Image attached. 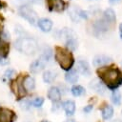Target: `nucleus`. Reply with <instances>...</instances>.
<instances>
[{
	"mask_svg": "<svg viewBox=\"0 0 122 122\" xmlns=\"http://www.w3.org/2000/svg\"><path fill=\"white\" fill-rule=\"evenodd\" d=\"M77 71L84 76H90L91 75V69L86 60H79L77 62Z\"/></svg>",
	"mask_w": 122,
	"mask_h": 122,
	"instance_id": "nucleus-9",
	"label": "nucleus"
},
{
	"mask_svg": "<svg viewBox=\"0 0 122 122\" xmlns=\"http://www.w3.org/2000/svg\"><path fill=\"white\" fill-rule=\"evenodd\" d=\"M18 12L20 14V16H22L23 18H25L29 23H30L31 25H35L36 22L38 21V16L36 11L30 8L28 5H22L19 7L18 9Z\"/></svg>",
	"mask_w": 122,
	"mask_h": 122,
	"instance_id": "nucleus-4",
	"label": "nucleus"
},
{
	"mask_svg": "<svg viewBox=\"0 0 122 122\" xmlns=\"http://www.w3.org/2000/svg\"><path fill=\"white\" fill-rule=\"evenodd\" d=\"M97 73L103 83L111 90H115L122 84V72L115 67L101 68L97 71Z\"/></svg>",
	"mask_w": 122,
	"mask_h": 122,
	"instance_id": "nucleus-1",
	"label": "nucleus"
},
{
	"mask_svg": "<svg viewBox=\"0 0 122 122\" xmlns=\"http://www.w3.org/2000/svg\"><path fill=\"white\" fill-rule=\"evenodd\" d=\"M52 21L49 18H41L37 21V26L40 28V30L44 32H49L52 29Z\"/></svg>",
	"mask_w": 122,
	"mask_h": 122,
	"instance_id": "nucleus-8",
	"label": "nucleus"
},
{
	"mask_svg": "<svg viewBox=\"0 0 122 122\" xmlns=\"http://www.w3.org/2000/svg\"><path fill=\"white\" fill-rule=\"evenodd\" d=\"M14 47L20 52L28 54V55L35 53L37 49H38L37 42L31 37H20V38H18L14 43Z\"/></svg>",
	"mask_w": 122,
	"mask_h": 122,
	"instance_id": "nucleus-3",
	"label": "nucleus"
},
{
	"mask_svg": "<svg viewBox=\"0 0 122 122\" xmlns=\"http://www.w3.org/2000/svg\"><path fill=\"white\" fill-rule=\"evenodd\" d=\"M112 62V58L107 56V55H104V54H99V55H96L93 60H92V64L95 66V67H102V66H106L108 64H110Z\"/></svg>",
	"mask_w": 122,
	"mask_h": 122,
	"instance_id": "nucleus-7",
	"label": "nucleus"
},
{
	"mask_svg": "<svg viewBox=\"0 0 122 122\" xmlns=\"http://www.w3.org/2000/svg\"><path fill=\"white\" fill-rule=\"evenodd\" d=\"M121 0H109V2L111 3V4H117V3H119Z\"/></svg>",
	"mask_w": 122,
	"mask_h": 122,
	"instance_id": "nucleus-32",
	"label": "nucleus"
},
{
	"mask_svg": "<svg viewBox=\"0 0 122 122\" xmlns=\"http://www.w3.org/2000/svg\"><path fill=\"white\" fill-rule=\"evenodd\" d=\"M101 114H102L103 119H105V120L110 119V118L112 116V114H113V109H112V106H109V105L105 106V107L102 109Z\"/></svg>",
	"mask_w": 122,
	"mask_h": 122,
	"instance_id": "nucleus-19",
	"label": "nucleus"
},
{
	"mask_svg": "<svg viewBox=\"0 0 122 122\" xmlns=\"http://www.w3.org/2000/svg\"><path fill=\"white\" fill-rule=\"evenodd\" d=\"M65 79L67 82L69 83H76L78 81V73L76 71L74 70H71V71H69L66 74H65Z\"/></svg>",
	"mask_w": 122,
	"mask_h": 122,
	"instance_id": "nucleus-17",
	"label": "nucleus"
},
{
	"mask_svg": "<svg viewBox=\"0 0 122 122\" xmlns=\"http://www.w3.org/2000/svg\"><path fill=\"white\" fill-rule=\"evenodd\" d=\"M43 103H44V99H43L42 97H35V98L30 102V104H32V106L35 107V108L41 107V106L43 105Z\"/></svg>",
	"mask_w": 122,
	"mask_h": 122,
	"instance_id": "nucleus-26",
	"label": "nucleus"
},
{
	"mask_svg": "<svg viewBox=\"0 0 122 122\" xmlns=\"http://www.w3.org/2000/svg\"><path fill=\"white\" fill-rule=\"evenodd\" d=\"M92 110V105H88V106H86L84 108V112H90Z\"/></svg>",
	"mask_w": 122,
	"mask_h": 122,
	"instance_id": "nucleus-30",
	"label": "nucleus"
},
{
	"mask_svg": "<svg viewBox=\"0 0 122 122\" xmlns=\"http://www.w3.org/2000/svg\"><path fill=\"white\" fill-rule=\"evenodd\" d=\"M55 59L60 65V67L65 71H70L74 63V59L71 52L62 47L55 48Z\"/></svg>",
	"mask_w": 122,
	"mask_h": 122,
	"instance_id": "nucleus-2",
	"label": "nucleus"
},
{
	"mask_svg": "<svg viewBox=\"0 0 122 122\" xmlns=\"http://www.w3.org/2000/svg\"><path fill=\"white\" fill-rule=\"evenodd\" d=\"M30 105H31L30 102L29 100H26V99H24V100H22V101L20 102V106H21L23 109H26V110L29 109Z\"/></svg>",
	"mask_w": 122,
	"mask_h": 122,
	"instance_id": "nucleus-27",
	"label": "nucleus"
},
{
	"mask_svg": "<svg viewBox=\"0 0 122 122\" xmlns=\"http://www.w3.org/2000/svg\"><path fill=\"white\" fill-rule=\"evenodd\" d=\"M71 93L74 96H81L85 93V89L80 85H74L71 88Z\"/></svg>",
	"mask_w": 122,
	"mask_h": 122,
	"instance_id": "nucleus-23",
	"label": "nucleus"
},
{
	"mask_svg": "<svg viewBox=\"0 0 122 122\" xmlns=\"http://www.w3.org/2000/svg\"><path fill=\"white\" fill-rule=\"evenodd\" d=\"M47 7L51 11L61 12L66 9V3L63 0H46Z\"/></svg>",
	"mask_w": 122,
	"mask_h": 122,
	"instance_id": "nucleus-6",
	"label": "nucleus"
},
{
	"mask_svg": "<svg viewBox=\"0 0 122 122\" xmlns=\"http://www.w3.org/2000/svg\"><path fill=\"white\" fill-rule=\"evenodd\" d=\"M111 24L109 22H107L104 18L102 19H98L96 20L93 25H92V28H93V32L94 34H100V33H103L105 31H107L108 30H110L111 28Z\"/></svg>",
	"mask_w": 122,
	"mask_h": 122,
	"instance_id": "nucleus-5",
	"label": "nucleus"
},
{
	"mask_svg": "<svg viewBox=\"0 0 122 122\" xmlns=\"http://www.w3.org/2000/svg\"><path fill=\"white\" fill-rule=\"evenodd\" d=\"M51 56H52V51H51L50 48H46V49L43 51V52H42L40 58H41L42 60H44V61L47 63V62H49V61L51 60Z\"/></svg>",
	"mask_w": 122,
	"mask_h": 122,
	"instance_id": "nucleus-24",
	"label": "nucleus"
},
{
	"mask_svg": "<svg viewBox=\"0 0 122 122\" xmlns=\"http://www.w3.org/2000/svg\"><path fill=\"white\" fill-rule=\"evenodd\" d=\"M66 47H67V50H69L70 51L76 50V48H77V41H76L75 37H71V38L67 39L66 40Z\"/></svg>",
	"mask_w": 122,
	"mask_h": 122,
	"instance_id": "nucleus-21",
	"label": "nucleus"
},
{
	"mask_svg": "<svg viewBox=\"0 0 122 122\" xmlns=\"http://www.w3.org/2000/svg\"><path fill=\"white\" fill-rule=\"evenodd\" d=\"M103 14H104L103 18H104L107 22H109L111 25L115 22V19H116V17H115V12H114V10H113L112 9H107V10H105V11H104Z\"/></svg>",
	"mask_w": 122,
	"mask_h": 122,
	"instance_id": "nucleus-16",
	"label": "nucleus"
},
{
	"mask_svg": "<svg viewBox=\"0 0 122 122\" xmlns=\"http://www.w3.org/2000/svg\"><path fill=\"white\" fill-rule=\"evenodd\" d=\"M14 117V113L12 111L3 108L0 109V122H11Z\"/></svg>",
	"mask_w": 122,
	"mask_h": 122,
	"instance_id": "nucleus-11",
	"label": "nucleus"
},
{
	"mask_svg": "<svg viewBox=\"0 0 122 122\" xmlns=\"http://www.w3.org/2000/svg\"><path fill=\"white\" fill-rule=\"evenodd\" d=\"M48 97L53 102H57L61 98V92L57 87H51L50 88L48 92Z\"/></svg>",
	"mask_w": 122,
	"mask_h": 122,
	"instance_id": "nucleus-14",
	"label": "nucleus"
},
{
	"mask_svg": "<svg viewBox=\"0 0 122 122\" xmlns=\"http://www.w3.org/2000/svg\"><path fill=\"white\" fill-rule=\"evenodd\" d=\"M78 16L79 18H83V19H87L88 18V12L85 11V10H78Z\"/></svg>",
	"mask_w": 122,
	"mask_h": 122,
	"instance_id": "nucleus-28",
	"label": "nucleus"
},
{
	"mask_svg": "<svg viewBox=\"0 0 122 122\" xmlns=\"http://www.w3.org/2000/svg\"><path fill=\"white\" fill-rule=\"evenodd\" d=\"M111 99H112V102L114 104V105H119L121 103V94L118 91H113L112 95H111Z\"/></svg>",
	"mask_w": 122,
	"mask_h": 122,
	"instance_id": "nucleus-25",
	"label": "nucleus"
},
{
	"mask_svg": "<svg viewBox=\"0 0 122 122\" xmlns=\"http://www.w3.org/2000/svg\"><path fill=\"white\" fill-rule=\"evenodd\" d=\"M1 39L3 40V41H8V40H10V34L6 31V30H4L2 33H1Z\"/></svg>",
	"mask_w": 122,
	"mask_h": 122,
	"instance_id": "nucleus-29",
	"label": "nucleus"
},
{
	"mask_svg": "<svg viewBox=\"0 0 122 122\" xmlns=\"http://www.w3.org/2000/svg\"><path fill=\"white\" fill-rule=\"evenodd\" d=\"M55 78H56V73L52 71L49 70V71H44V73H43V80L45 83H48V84L52 83L55 80Z\"/></svg>",
	"mask_w": 122,
	"mask_h": 122,
	"instance_id": "nucleus-18",
	"label": "nucleus"
},
{
	"mask_svg": "<svg viewBox=\"0 0 122 122\" xmlns=\"http://www.w3.org/2000/svg\"><path fill=\"white\" fill-rule=\"evenodd\" d=\"M42 122H49V121H47V120H43Z\"/></svg>",
	"mask_w": 122,
	"mask_h": 122,
	"instance_id": "nucleus-35",
	"label": "nucleus"
},
{
	"mask_svg": "<svg viewBox=\"0 0 122 122\" xmlns=\"http://www.w3.org/2000/svg\"><path fill=\"white\" fill-rule=\"evenodd\" d=\"M112 122H122V121H120V120H114V121H112Z\"/></svg>",
	"mask_w": 122,
	"mask_h": 122,
	"instance_id": "nucleus-34",
	"label": "nucleus"
},
{
	"mask_svg": "<svg viewBox=\"0 0 122 122\" xmlns=\"http://www.w3.org/2000/svg\"><path fill=\"white\" fill-rule=\"evenodd\" d=\"M22 85H23V88L26 92H30L34 89L35 87V81H34V78L30 76V75H27L26 77L23 78L22 80Z\"/></svg>",
	"mask_w": 122,
	"mask_h": 122,
	"instance_id": "nucleus-13",
	"label": "nucleus"
},
{
	"mask_svg": "<svg viewBox=\"0 0 122 122\" xmlns=\"http://www.w3.org/2000/svg\"><path fill=\"white\" fill-rule=\"evenodd\" d=\"M62 106H63V109L66 112V114L68 116L72 115L74 113V112H75V103L72 100H67V101L63 102Z\"/></svg>",
	"mask_w": 122,
	"mask_h": 122,
	"instance_id": "nucleus-15",
	"label": "nucleus"
},
{
	"mask_svg": "<svg viewBox=\"0 0 122 122\" xmlns=\"http://www.w3.org/2000/svg\"><path fill=\"white\" fill-rule=\"evenodd\" d=\"M90 87L93 91H95L97 93H100V94H104L106 92V87H105L104 83L99 79H93L90 83Z\"/></svg>",
	"mask_w": 122,
	"mask_h": 122,
	"instance_id": "nucleus-10",
	"label": "nucleus"
},
{
	"mask_svg": "<svg viewBox=\"0 0 122 122\" xmlns=\"http://www.w3.org/2000/svg\"><path fill=\"white\" fill-rule=\"evenodd\" d=\"M10 46L6 41H3L0 39V57H6L7 54L9 53Z\"/></svg>",
	"mask_w": 122,
	"mask_h": 122,
	"instance_id": "nucleus-20",
	"label": "nucleus"
},
{
	"mask_svg": "<svg viewBox=\"0 0 122 122\" xmlns=\"http://www.w3.org/2000/svg\"><path fill=\"white\" fill-rule=\"evenodd\" d=\"M65 122H75L74 120H67V121H65Z\"/></svg>",
	"mask_w": 122,
	"mask_h": 122,
	"instance_id": "nucleus-33",
	"label": "nucleus"
},
{
	"mask_svg": "<svg viewBox=\"0 0 122 122\" xmlns=\"http://www.w3.org/2000/svg\"><path fill=\"white\" fill-rule=\"evenodd\" d=\"M119 35H120V38L122 40V23L119 25Z\"/></svg>",
	"mask_w": 122,
	"mask_h": 122,
	"instance_id": "nucleus-31",
	"label": "nucleus"
},
{
	"mask_svg": "<svg viewBox=\"0 0 122 122\" xmlns=\"http://www.w3.org/2000/svg\"><path fill=\"white\" fill-rule=\"evenodd\" d=\"M15 74H16V71H15L14 70H12V69H8V70L4 72L2 80H3L4 82H8V81H10V79H12Z\"/></svg>",
	"mask_w": 122,
	"mask_h": 122,
	"instance_id": "nucleus-22",
	"label": "nucleus"
},
{
	"mask_svg": "<svg viewBox=\"0 0 122 122\" xmlns=\"http://www.w3.org/2000/svg\"><path fill=\"white\" fill-rule=\"evenodd\" d=\"M46 66V62L44 60H42L41 58L37 59V60H34L30 65V70L31 72L33 73H37L39 71H41Z\"/></svg>",
	"mask_w": 122,
	"mask_h": 122,
	"instance_id": "nucleus-12",
	"label": "nucleus"
}]
</instances>
